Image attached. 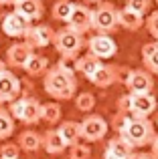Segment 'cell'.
Wrapping results in <instances>:
<instances>
[{"label":"cell","instance_id":"obj_1","mask_svg":"<svg viewBox=\"0 0 158 159\" xmlns=\"http://www.w3.org/2000/svg\"><path fill=\"white\" fill-rule=\"evenodd\" d=\"M69 58H63L57 66L49 69L43 77V89L47 95H51L55 101H69L73 99L77 89L75 69L69 65Z\"/></svg>","mask_w":158,"mask_h":159},{"label":"cell","instance_id":"obj_2","mask_svg":"<svg viewBox=\"0 0 158 159\" xmlns=\"http://www.w3.org/2000/svg\"><path fill=\"white\" fill-rule=\"evenodd\" d=\"M120 137L128 141L132 147H144L150 143V139L154 137V125L148 121V117H126L122 123L118 125Z\"/></svg>","mask_w":158,"mask_h":159},{"label":"cell","instance_id":"obj_3","mask_svg":"<svg viewBox=\"0 0 158 159\" xmlns=\"http://www.w3.org/2000/svg\"><path fill=\"white\" fill-rule=\"evenodd\" d=\"M51 44H55V51L63 58H75L77 54L83 51L85 40H83L81 32H77L75 28H71V26H65V28H61L57 34H53Z\"/></svg>","mask_w":158,"mask_h":159},{"label":"cell","instance_id":"obj_4","mask_svg":"<svg viewBox=\"0 0 158 159\" xmlns=\"http://www.w3.org/2000/svg\"><path fill=\"white\" fill-rule=\"evenodd\" d=\"M91 28L95 32L111 34L118 28V8L111 2H101L95 10H91Z\"/></svg>","mask_w":158,"mask_h":159},{"label":"cell","instance_id":"obj_5","mask_svg":"<svg viewBox=\"0 0 158 159\" xmlns=\"http://www.w3.org/2000/svg\"><path fill=\"white\" fill-rule=\"evenodd\" d=\"M12 119L22 121L27 125H35L41 121V103L35 97H16L14 101H10V111Z\"/></svg>","mask_w":158,"mask_h":159},{"label":"cell","instance_id":"obj_6","mask_svg":"<svg viewBox=\"0 0 158 159\" xmlns=\"http://www.w3.org/2000/svg\"><path fill=\"white\" fill-rule=\"evenodd\" d=\"M107 121L101 115H87L79 123V135L85 141H101L107 135Z\"/></svg>","mask_w":158,"mask_h":159},{"label":"cell","instance_id":"obj_7","mask_svg":"<svg viewBox=\"0 0 158 159\" xmlns=\"http://www.w3.org/2000/svg\"><path fill=\"white\" fill-rule=\"evenodd\" d=\"M87 51H89V54H93V57L106 61V58L116 57V52H118V44H116V40L111 39L110 34L97 32V34H93L89 40H87Z\"/></svg>","mask_w":158,"mask_h":159},{"label":"cell","instance_id":"obj_8","mask_svg":"<svg viewBox=\"0 0 158 159\" xmlns=\"http://www.w3.org/2000/svg\"><path fill=\"white\" fill-rule=\"evenodd\" d=\"M53 28L51 26H47V24H37V26H31L28 24L27 26V30H24V43L28 44V47H32V48H45V47H49V44L53 43Z\"/></svg>","mask_w":158,"mask_h":159},{"label":"cell","instance_id":"obj_9","mask_svg":"<svg viewBox=\"0 0 158 159\" xmlns=\"http://www.w3.org/2000/svg\"><path fill=\"white\" fill-rule=\"evenodd\" d=\"M20 79L8 69L0 70V103H10L16 97H20Z\"/></svg>","mask_w":158,"mask_h":159},{"label":"cell","instance_id":"obj_10","mask_svg":"<svg viewBox=\"0 0 158 159\" xmlns=\"http://www.w3.org/2000/svg\"><path fill=\"white\" fill-rule=\"evenodd\" d=\"M156 99L152 93H130V107L128 111L136 117H150L156 111Z\"/></svg>","mask_w":158,"mask_h":159},{"label":"cell","instance_id":"obj_11","mask_svg":"<svg viewBox=\"0 0 158 159\" xmlns=\"http://www.w3.org/2000/svg\"><path fill=\"white\" fill-rule=\"evenodd\" d=\"M124 83H126V89L130 91V93H150L152 89H154V79H152V73H148V70H130L128 73V77L124 79Z\"/></svg>","mask_w":158,"mask_h":159},{"label":"cell","instance_id":"obj_12","mask_svg":"<svg viewBox=\"0 0 158 159\" xmlns=\"http://www.w3.org/2000/svg\"><path fill=\"white\" fill-rule=\"evenodd\" d=\"M67 26L75 28L81 34L91 30V8L85 6V4H73V10H71V16H69Z\"/></svg>","mask_w":158,"mask_h":159},{"label":"cell","instance_id":"obj_13","mask_svg":"<svg viewBox=\"0 0 158 159\" xmlns=\"http://www.w3.org/2000/svg\"><path fill=\"white\" fill-rule=\"evenodd\" d=\"M28 24L31 22H28L24 16H20L18 12H8L2 18V32L6 36H12V39H20V36L24 34Z\"/></svg>","mask_w":158,"mask_h":159},{"label":"cell","instance_id":"obj_14","mask_svg":"<svg viewBox=\"0 0 158 159\" xmlns=\"http://www.w3.org/2000/svg\"><path fill=\"white\" fill-rule=\"evenodd\" d=\"M35 52L32 51V47H28L27 43H14L10 44V48L6 51V61L10 66H14V69H22L24 62L28 61V57Z\"/></svg>","mask_w":158,"mask_h":159},{"label":"cell","instance_id":"obj_15","mask_svg":"<svg viewBox=\"0 0 158 159\" xmlns=\"http://www.w3.org/2000/svg\"><path fill=\"white\" fill-rule=\"evenodd\" d=\"M12 6H14V12L24 16L28 22H35L43 16V0H16Z\"/></svg>","mask_w":158,"mask_h":159},{"label":"cell","instance_id":"obj_16","mask_svg":"<svg viewBox=\"0 0 158 159\" xmlns=\"http://www.w3.org/2000/svg\"><path fill=\"white\" fill-rule=\"evenodd\" d=\"M87 79H89V81L93 83L95 87H99V89H106V87H110V85H114V83H116V66L99 65Z\"/></svg>","mask_w":158,"mask_h":159},{"label":"cell","instance_id":"obj_17","mask_svg":"<svg viewBox=\"0 0 158 159\" xmlns=\"http://www.w3.org/2000/svg\"><path fill=\"white\" fill-rule=\"evenodd\" d=\"M41 147L47 153H51V155H59V153H63L65 149H67V145L63 143L61 135L57 133V129H49V131L41 137Z\"/></svg>","mask_w":158,"mask_h":159},{"label":"cell","instance_id":"obj_18","mask_svg":"<svg viewBox=\"0 0 158 159\" xmlns=\"http://www.w3.org/2000/svg\"><path fill=\"white\" fill-rule=\"evenodd\" d=\"M142 24H144V16L142 14L130 10V8L118 10V26L126 28V30H138Z\"/></svg>","mask_w":158,"mask_h":159},{"label":"cell","instance_id":"obj_19","mask_svg":"<svg viewBox=\"0 0 158 159\" xmlns=\"http://www.w3.org/2000/svg\"><path fill=\"white\" fill-rule=\"evenodd\" d=\"M57 133L61 135V139H63V143L67 145V147L73 145V143H77V141L81 139L77 121H63V123L59 125V129H57Z\"/></svg>","mask_w":158,"mask_h":159},{"label":"cell","instance_id":"obj_20","mask_svg":"<svg viewBox=\"0 0 158 159\" xmlns=\"http://www.w3.org/2000/svg\"><path fill=\"white\" fill-rule=\"evenodd\" d=\"M101 65V58H97V57H93V54H83V57H79L77 61H75V65H73V69L77 70V73H81V75H85V77H89L91 73H93L97 66Z\"/></svg>","mask_w":158,"mask_h":159},{"label":"cell","instance_id":"obj_21","mask_svg":"<svg viewBox=\"0 0 158 159\" xmlns=\"http://www.w3.org/2000/svg\"><path fill=\"white\" fill-rule=\"evenodd\" d=\"M22 69L27 70L28 75H32V77H35V75H43L45 70L49 69V58L32 52L31 57H28V61L24 62V66H22Z\"/></svg>","mask_w":158,"mask_h":159},{"label":"cell","instance_id":"obj_22","mask_svg":"<svg viewBox=\"0 0 158 159\" xmlns=\"http://www.w3.org/2000/svg\"><path fill=\"white\" fill-rule=\"evenodd\" d=\"M18 147L28 151V153L39 151L41 149V135L37 131H22L18 135Z\"/></svg>","mask_w":158,"mask_h":159},{"label":"cell","instance_id":"obj_23","mask_svg":"<svg viewBox=\"0 0 158 159\" xmlns=\"http://www.w3.org/2000/svg\"><path fill=\"white\" fill-rule=\"evenodd\" d=\"M61 115H63V111H61V105L55 101L51 103H41V119L47 121V123H59Z\"/></svg>","mask_w":158,"mask_h":159},{"label":"cell","instance_id":"obj_24","mask_svg":"<svg viewBox=\"0 0 158 159\" xmlns=\"http://www.w3.org/2000/svg\"><path fill=\"white\" fill-rule=\"evenodd\" d=\"M71 10H73V2H69V0H59V2H55V6H53V18L67 24L69 16H71Z\"/></svg>","mask_w":158,"mask_h":159},{"label":"cell","instance_id":"obj_25","mask_svg":"<svg viewBox=\"0 0 158 159\" xmlns=\"http://www.w3.org/2000/svg\"><path fill=\"white\" fill-rule=\"evenodd\" d=\"M14 133V119L6 109H0V141L8 139Z\"/></svg>","mask_w":158,"mask_h":159},{"label":"cell","instance_id":"obj_26","mask_svg":"<svg viewBox=\"0 0 158 159\" xmlns=\"http://www.w3.org/2000/svg\"><path fill=\"white\" fill-rule=\"evenodd\" d=\"M107 149H111V151L120 153V155H124V157H130L132 151H134V147H132V145L128 143L124 137H114V139H110V143H107Z\"/></svg>","mask_w":158,"mask_h":159},{"label":"cell","instance_id":"obj_27","mask_svg":"<svg viewBox=\"0 0 158 159\" xmlns=\"http://www.w3.org/2000/svg\"><path fill=\"white\" fill-rule=\"evenodd\" d=\"M75 107H77V111H81V113H89L91 109L95 107V97H93L91 93H81V95H77Z\"/></svg>","mask_w":158,"mask_h":159},{"label":"cell","instance_id":"obj_28","mask_svg":"<svg viewBox=\"0 0 158 159\" xmlns=\"http://www.w3.org/2000/svg\"><path fill=\"white\" fill-rule=\"evenodd\" d=\"M69 159H89L91 155V149L87 147V145H83V143H73V145H69Z\"/></svg>","mask_w":158,"mask_h":159},{"label":"cell","instance_id":"obj_29","mask_svg":"<svg viewBox=\"0 0 158 159\" xmlns=\"http://www.w3.org/2000/svg\"><path fill=\"white\" fill-rule=\"evenodd\" d=\"M150 6H152V0H126V8L138 12V14H142V16L150 10Z\"/></svg>","mask_w":158,"mask_h":159},{"label":"cell","instance_id":"obj_30","mask_svg":"<svg viewBox=\"0 0 158 159\" xmlns=\"http://www.w3.org/2000/svg\"><path fill=\"white\" fill-rule=\"evenodd\" d=\"M20 157V147L16 143H4L0 147V159H18Z\"/></svg>","mask_w":158,"mask_h":159},{"label":"cell","instance_id":"obj_31","mask_svg":"<svg viewBox=\"0 0 158 159\" xmlns=\"http://www.w3.org/2000/svg\"><path fill=\"white\" fill-rule=\"evenodd\" d=\"M146 28H148V32L158 40V10L150 12V16L146 18Z\"/></svg>","mask_w":158,"mask_h":159},{"label":"cell","instance_id":"obj_32","mask_svg":"<svg viewBox=\"0 0 158 159\" xmlns=\"http://www.w3.org/2000/svg\"><path fill=\"white\" fill-rule=\"evenodd\" d=\"M144 65H146L148 73H154V75H158V47H156V51L152 52L150 57H146V58H144Z\"/></svg>","mask_w":158,"mask_h":159},{"label":"cell","instance_id":"obj_33","mask_svg":"<svg viewBox=\"0 0 158 159\" xmlns=\"http://www.w3.org/2000/svg\"><path fill=\"white\" fill-rule=\"evenodd\" d=\"M156 47H158V40H154V43H146V44L142 47V58L150 57V54L156 51Z\"/></svg>","mask_w":158,"mask_h":159},{"label":"cell","instance_id":"obj_34","mask_svg":"<svg viewBox=\"0 0 158 159\" xmlns=\"http://www.w3.org/2000/svg\"><path fill=\"white\" fill-rule=\"evenodd\" d=\"M103 159H128V157L120 155V153L111 151V149H106V151H103Z\"/></svg>","mask_w":158,"mask_h":159},{"label":"cell","instance_id":"obj_35","mask_svg":"<svg viewBox=\"0 0 158 159\" xmlns=\"http://www.w3.org/2000/svg\"><path fill=\"white\" fill-rule=\"evenodd\" d=\"M128 159H156V157L152 155V153H134V151H132V155Z\"/></svg>","mask_w":158,"mask_h":159},{"label":"cell","instance_id":"obj_36","mask_svg":"<svg viewBox=\"0 0 158 159\" xmlns=\"http://www.w3.org/2000/svg\"><path fill=\"white\" fill-rule=\"evenodd\" d=\"M150 145H152V155L158 159V135L154 133V137L150 139Z\"/></svg>","mask_w":158,"mask_h":159},{"label":"cell","instance_id":"obj_37","mask_svg":"<svg viewBox=\"0 0 158 159\" xmlns=\"http://www.w3.org/2000/svg\"><path fill=\"white\" fill-rule=\"evenodd\" d=\"M4 69H6V62H4L2 58H0V70H4Z\"/></svg>","mask_w":158,"mask_h":159},{"label":"cell","instance_id":"obj_38","mask_svg":"<svg viewBox=\"0 0 158 159\" xmlns=\"http://www.w3.org/2000/svg\"><path fill=\"white\" fill-rule=\"evenodd\" d=\"M4 2H6V4H14L16 0H4Z\"/></svg>","mask_w":158,"mask_h":159},{"label":"cell","instance_id":"obj_39","mask_svg":"<svg viewBox=\"0 0 158 159\" xmlns=\"http://www.w3.org/2000/svg\"><path fill=\"white\" fill-rule=\"evenodd\" d=\"M4 4H6V2H4V0H0V6H4Z\"/></svg>","mask_w":158,"mask_h":159},{"label":"cell","instance_id":"obj_40","mask_svg":"<svg viewBox=\"0 0 158 159\" xmlns=\"http://www.w3.org/2000/svg\"><path fill=\"white\" fill-rule=\"evenodd\" d=\"M87 2H99V0H87Z\"/></svg>","mask_w":158,"mask_h":159},{"label":"cell","instance_id":"obj_41","mask_svg":"<svg viewBox=\"0 0 158 159\" xmlns=\"http://www.w3.org/2000/svg\"><path fill=\"white\" fill-rule=\"evenodd\" d=\"M156 125H158V115H156Z\"/></svg>","mask_w":158,"mask_h":159},{"label":"cell","instance_id":"obj_42","mask_svg":"<svg viewBox=\"0 0 158 159\" xmlns=\"http://www.w3.org/2000/svg\"><path fill=\"white\" fill-rule=\"evenodd\" d=\"M156 4H158V0H156Z\"/></svg>","mask_w":158,"mask_h":159}]
</instances>
